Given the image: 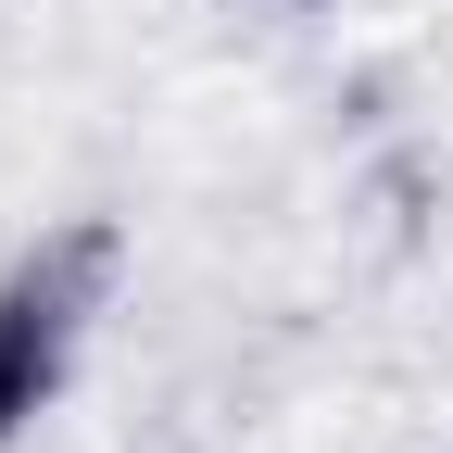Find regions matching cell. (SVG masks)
Segmentation results:
<instances>
[{
    "instance_id": "6da1fadb",
    "label": "cell",
    "mask_w": 453,
    "mask_h": 453,
    "mask_svg": "<svg viewBox=\"0 0 453 453\" xmlns=\"http://www.w3.org/2000/svg\"><path fill=\"white\" fill-rule=\"evenodd\" d=\"M101 290H113V226H101V214L50 226L38 252L0 265V441L64 390L76 340H88V315H101Z\"/></svg>"
}]
</instances>
